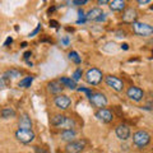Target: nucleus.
<instances>
[{
	"label": "nucleus",
	"mask_w": 153,
	"mask_h": 153,
	"mask_svg": "<svg viewBox=\"0 0 153 153\" xmlns=\"http://www.w3.org/2000/svg\"><path fill=\"white\" fill-rule=\"evenodd\" d=\"M133 142L138 148H144L149 144L151 135L146 130H138L137 133L133 134Z\"/></svg>",
	"instance_id": "obj_1"
},
{
	"label": "nucleus",
	"mask_w": 153,
	"mask_h": 153,
	"mask_svg": "<svg viewBox=\"0 0 153 153\" xmlns=\"http://www.w3.org/2000/svg\"><path fill=\"white\" fill-rule=\"evenodd\" d=\"M133 31L135 35L138 36H143V37H148L153 33V27L148 23H143V22H134L133 23Z\"/></svg>",
	"instance_id": "obj_2"
},
{
	"label": "nucleus",
	"mask_w": 153,
	"mask_h": 153,
	"mask_svg": "<svg viewBox=\"0 0 153 153\" xmlns=\"http://www.w3.org/2000/svg\"><path fill=\"white\" fill-rule=\"evenodd\" d=\"M102 78H103L102 71L97 68H92L85 73V80H87L88 84H92V85L100 84L102 82Z\"/></svg>",
	"instance_id": "obj_3"
},
{
	"label": "nucleus",
	"mask_w": 153,
	"mask_h": 153,
	"mask_svg": "<svg viewBox=\"0 0 153 153\" xmlns=\"http://www.w3.org/2000/svg\"><path fill=\"white\" fill-rule=\"evenodd\" d=\"M35 133L32 130H21V129H18L16 131V138L17 140H19L21 143H25V144H28V143L33 142L35 139Z\"/></svg>",
	"instance_id": "obj_4"
},
{
	"label": "nucleus",
	"mask_w": 153,
	"mask_h": 153,
	"mask_svg": "<svg viewBox=\"0 0 153 153\" xmlns=\"http://www.w3.org/2000/svg\"><path fill=\"white\" fill-rule=\"evenodd\" d=\"M89 102L93 105L94 107H98V108H102L107 105V98L103 93H100V92H96L92 93V96L89 97Z\"/></svg>",
	"instance_id": "obj_5"
},
{
	"label": "nucleus",
	"mask_w": 153,
	"mask_h": 153,
	"mask_svg": "<svg viewBox=\"0 0 153 153\" xmlns=\"http://www.w3.org/2000/svg\"><path fill=\"white\" fill-rule=\"evenodd\" d=\"M85 147V140H73L69 142L68 144L65 146V151L68 153H80Z\"/></svg>",
	"instance_id": "obj_6"
},
{
	"label": "nucleus",
	"mask_w": 153,
	"mask_h": 153,
	"mask_svg": "<svg viewBox=\"0 0 153 153\" xmlns=\"http://www.w3.org/2000/svg\"><path fill=\"white\" fill-rule=\"evenodd\" d=\"M105 80H106V83H107L108 87H111L114 91H116V92H121V91L124 89V83H123V80L119 79V78H116V76H114V75H107Z\"/></svg>",
	"instance_id": "obj_7"
},
{
	"label": "nucleus",
	"mask_w": 153,
	"mask_h": 153,
	"mask_svg": "<svg viewBox=\"0 0 153 153\" xmlns=\"http://www.w3.org/2000/svg\"><path fill=\"white\" fill-rule=\"evenodd\" d=\"M126 96L133 101H137L139 102L144 98V91L139 87H130L128 91H126Z\"/></svg>",
	"instance_id": "obj_8"
},
{
	"label": "nucleus",
	"mask_w": 153,
	"mask_h": 153,
	"mask_svg": "<svg viewBox=\"0 0 153 153\" xmlns=\"http://www.w3.org/2000/svg\"><path fill=\"white\" fill-rule=\"evenodd\" d=\"M94 116L102 123H110V121H112V119H114V114L107 108H98L97 111H96Z\"/></svg>",
	"instance_id": "obj_9"
},
{
	"label": "nucleus",
	"mask_w": 153,
	"mask_h": 153,
	"mask_svg": "<svg viewBox=\"0 0 153 153\" xmlns=\"http://www.w3.org/2000/svg\"><path fill=\"white\" fill-rule=\"evenodd\" d=\"M55 106L57 108H60V110H66L69 106H70V103H71V100L68 97V96H65V94H57L56 97H55Z\"/></svg>",
	"instance_id": "obj_10"
},
{
	"label": "nucleus",
	"mask_w": 153,
	"mask_h": 153,
	"mask_svg": "<svg viewBox=\"0 0 153 153\" xmlns=\"http://www.w3.org/2000/svg\"><path fill=\"white\" fill-rule=\"evenodd\" d=\"M137 18H138V12L134 8L125 9V12L123 14V21L125 23H131L133 25L134 22H137Z\"/></svg>",
	"instance_id": "obj_11"
},
{
	"label": "nucleus",
	"mask_w": 153,
	"mask_h": 153,
	"mask_svg": "<svg viewBox=\"0 0 153 153\" xmlns=\"http://www.w3.org/2000/svg\"><path fill=\"white\" fill-rule=\"evenodd\" d=\"M18 126L21 130H32V120L27 114L21 115L18 120Z\"/></svg>",
	"instance_id": "obj_12"
},
{
	"label": "nucleus",
	"mask_w": 153,
	"mask_h": 153,
	"mask_svg": "<svg viewBox=\"0 0 153 153\" xmlns=\"http://www.w3.org/2000/svg\"><path fill=\"white\" fill-rule=\"evenodd\" d=\"M115 133H116V135H117L119 139H121V140H126L128 138L130 137V129H129L128 125H124V124L117 125Z\"/></svg>",
	"instance_id": "obj_13"
},
{
	"label": "nucleus",
	"mask_w": 153,
	"mask_h": 153,
	"mask_svg": "<svg viewBox=\"0 0 153 153\" xmlns=\"http://www.w3.org/2000/svg\"><path fill=\"white\" fill-rule=\"evenodd\" d=\"M47 87H49L50 92L54 93V94H59L60 92H63V89H64V85L61 84L59 80H52V82H50L47 84Z\"/></svg>",
	"instance_id": "obj_14"
},
{
	"label": "nucleus",
	"mask_w": 153,
	"mask_h": 153,
	"mask_svg": "<svg viewBox=\"0 0 153 153\" xmlns=\"http://www.w3.org/2000/svg\"><path fill=\"white\" fill-rule=\"evenodd\" d=\"M110 4V8H111V10H123V9H125L126 7V3L124 1V0H112V1H108Z\"/></svg>",
	"instance_id": "obj_15"
},
{
	"label": "nucleus",
	"mask_w": 153,
	"mask_h": 153,
	"mask_svg": "<svg viewBox=\"0 0 153 153\" xmlns=\"http://www.w3.org/2000/svg\"><path fill=\"white\" fill-rule=\"evenodd\" d=\"M103 12H102V9L101 8H93V9H91V10L85 14V19H89V21H96L100 16H101Z\"/></svg>",
	"instance_id": "obj_16"
},
{
	"label": "nucleus",
	"mask_w": 153,
	"mask_h": 153,
	"mask_svg": "<svg viewBox=\"0 0 153 153\" xmlns=\"http://www.w3.org/2000/svg\"><path fill=\"white\" fill-rule=\"evenodd\" d=\"M59 82L64 85V88H69V89H76V83L74 82L71 78H65V76H61L59 79Z\"/></svg>",
	"instance_id": "obj_17"
},
{
	"label": "nucleus",
	"mask_w": 153,
	"mask_h": 153,
	"mask_svg": "<svg viewBox=\"0 0 153 153\" xmlns=\"http://www.w3.org/2000/svg\"><path fill=\"white\" fill-rule=\"evenodd\" d=\"M65 117H66V116H64V115H61V114L54 115V116L51 117V125H52V126H55V128H60V126H61V124L64 123Z\"/></svg>",
	"instance_id": "obj_18"
},
{
	"label": "nucleus",
	"mask_w": 153,
	"mask_h": 153,
	"mask_svg": "<svg viewBox=\"0 0 153 153\" xmlns=\"http://www.w3.org/2000/svg\"><path fill=\"white\" fill-rule=\"evenodd\" d=\"M75 138V131L71 129V130H63V133H61V140L64 142H73Z\"/></svg>",
	"instance_id": "obj_19"
},
{
	"label": "nucleus",
	"mask_w": 153,
	"mask_h": 153,
	"mask_svg": "<svg viewBox=\"0 0 153 153\" xmlns=\"http://www.w3.org/2000/svg\"><path fill=\"white\" fill-rule=\"evenodd\" d=\"M74 125H75V123H74L73 119H70V117H65L64 123L61 124V126H60L59 129H63V130H71V129L74 128Z\"/></svg>",
	"instance_id": "obj_20"
},
{
	"label": "nucleus",
	"mask_w": 153,
	"mask_h": 153,
	"mask_svg": "<svg viewBox=\"0 0 153 153\" xmlns=\"http://www.w3.org/2000/svg\"><path fill=\"white\" fill-rule=\"evenodd\" d=\"M16 116V111L12 107H5L1 110V117L3 119H9V117H14Z\"/></svg>",
	"instance_id": "obj_21"
},
{
	"label": "nucleus",
	"mask_w": 153,
	"mask_h": 153,
	"mask_svg": "<svg viewBox=\"0 0 153 153\" xmlns=\"http://www.w3.org/2000/svg\"><path fill=\"white\" fill-rule=\"evenodd\" d=\"M32 82H33V76H26V78H23L21 82H19V87L21 88H28V87H31Z\"/></svg>",
	"instance_id": "obj_22"
},
{
	"label": "nucleus",
	"mask_w": 153,
	"mask_h": 153,
	"mask_svg": "<svg viewBox=\"0 0 153 153\" xmlns=\"http://www.w3.org/2000/svg\"><path fill=\"white\" fill-rule=\"evenodd\" d=\"M69 59L71 61H74L75 64H80V63H82V59H80V56L78 55V52H76V51H70L69 52Z\"/></svg>",
	"instance_id": "obj_23"
},
{
	"label": "nucleus",
	"mask_w": 153,
	"mask_h": 153,
	"mask_svg": "<svg viewBox=\"0 0 153 153\" xmlns=\"http://www.w3.org/2000/svg\"><path fill=\"white\" fill-rule=\"evenodd\" d=\"M21 75H22V74H21V71H18V70H16V69H12V70L7 71L4 76H7V78L9 79L10 76H12V78H18V76H21Z\"/></svg>",
	"instance_id": "obj_24"
},
{
	"label": "nucleus",
	"mask_w": 153,
	"mask_h": 153,
	"mask_svg": "<svg viewBox=\"0 0 153 153\" xmlns=\"http://www.w3.org/2000/svg\"><path fill=\"white\" fill-rule=\"evenodd\" d=\"M82 74H83L82 69H76V70L74 71V73H73V80H74L75 83L78 82V80H79L80 78H82Z\"/></svg>",
	"instance_id": "obj_25"
},
{
	"label": "nucleus",
	"mask_w": 153,
	"mask_h": 153,
	"mask_svg": "<svg viewBox=\"0 0 153 153\" xmlns=\"http://www.w3.org/2000/svg\"><path fill=\"white\" fill-rule=\"evenodd\" d=\"M76 89H78L79 92H83V93H85V94H87V97H88V98L91 97V96H92V91H91V89H88V88L79 87V88H76Z\"/></svg>",
	"instance_id": "obj_26"
},
{
	"label": "nucleus",
	"mask_w": 153,
	"mask_h": 153,
	"mask_svg": "<svg viewBox=\"0 0 153 153\" xmlns=\"http://www.w3.org/2000/svg\"><path fill=\"white\" fill-rule=\"evenodd\" d=\"M9 83V79L7 78V76H3L1 79H0V88H4V87H7Z\"/></svg>",
	"instance_id": "obj_27"
},
{
	"label": "nucleus",
	"mask_w": 153,
	"mask_h": 153,
	"mask_svg": "<svg viewBox=\"0 0 153 153\" xmlns=\"http://www.w3.org/2000/svg\"><path fill=\"white\" fill-rule=\"evenodd\" d=\"M41 26H42V25H37V27H36L35 30H33V31L30 33V37H33L35 35H37V33L40 32V30H41Z\"/></svg>",
	"instance_id": "obj_28"
},
{
	"label": "nucleus",
	"mask_w": 153,
	"mask_h": 153,
	"mask_svg": "<svg viewBox=\"0 0 153 153\" xmlns=\"http://www.w3.org/2000/svg\"><path fill=\"white\" fill-rule=\"evenodd\" d=\"M71 4H74V5H84V4H87V0H73Z\"/></svg>",
	"instance_id": "obj_29"
},
{
	"label": "nucleus",
	"mask_w": 153,
	"mask_h": 153,
	"mask_svg": "<svg viewBox=\"0 0 153 153\" xmlns=\"http://www.w3.org/2000/svg\"><path fill=\"white\" fill-rule=\"evenodd\" d=\"M105 19H106V14L102 13L101 16H100L97 19H96V22H102V21H105Z\"/></svg>",
	"instance_id": "obj_30"
},
{
	"label": "nucleus",
	"mask_w": 153,
	"mask_h": 153,
	"mask_svg": "<svg viewBox=\"0 0 153 153\" xmlns=\"http://www.w3.org/2000/svg\"><path fill=\"white\" fill-rule=\"evenodd\" d=\"M12 42H13V38H12V37H8V38H7V41L4 42V46H7V47H8L9 45H12Z\"/></svg>",
	"instance_id": "obj_31"
},
{
	"label": "nucleus",
	"mask_w": 153,
	"mask_h": 153,
	"mask_svg": "<svg viewBox=\"0 0 153 153\" xmlns=\"http://www.w3.org/2000/svg\"><path fill=\"white\" fill-rule=\"evenodd\" d=\"M50 26L54 27V28H57V27H59V23H57L56 21H54V19H51V21H50Z\"/></svg>",
	"instance_id": "obj_32"
},
{
	"label": "nucleus",
	"mask_w": 153,
	"mask_h": 153,
	"mask_svg": "<svg viewBox=\"0 0 153 153\" xmlns=\"http://www.w3.org/2000/svg\"><path fill=\"white\" fill-rule=\"evenodd\" d=\"M23 56H25V59H26V60H28V59H30V56H31V51H26Z\"/></svg>",
	"instance_id": "obj_33"
},
{
	"label": "nucleus",
	"mask_w": 153,
	"mask_h": 153,
	"mask_svg": "<svg viewBox=\"0 0 153 153\" xmlns=\"http://www.w3.org/2000/svg\"><path fill=\"white\" fill-rule=\"evenodd\" d=\"M151 0H138V4H149Z\"/></svg>",
	"instance_id": "obj_34"
},
{
	"label": "nucleus",
	"mask_w": 153,
	"mask_h": 153,
	"mask_svg": "<svg viewBox=\"0 0 153 153\" xmlns=\"http://www.w3.org/2000/svg\"><path fill=\"white\" fill-rule=\"evenodd\" d=\"M61 42H63L64 45H68V44H69V38H68V37H64L63 40H61Z\"/></svg>",
	"instance_id": "obj_35"
},
{
	"label": "nucleus",
	"mask_w": 153,
	"mask_h": 153,
	"mask_svg": "<svg viewBox=\"0 0 153 153\" xmlns=\"http://www.w3.org/2000/svg\"><path fill=\"white\" fill-rule=\"evenodd\" d=\"M35 151H36L37 153H46L44 149H40V147H35Z\"/></svg>",
	"instance_id": "obj_36"
},
{
	"label": "nucleus",
	"mask_w": 153,
	"mask_h": 153,
	"mask_svg": "<svg viewBox=\"0 0 153 153\" xmlns=\"http://www.w3.org/2000/svg\"><path fill=\"white\" fill-rule=\"evenodd\" d=\"M98 4L100 5H102V4H108L107 0H98Z\"/></svg>",
	"instance_id": "obj_37"
},
{
	"label": "nucleus",
	"mask_w": 153,
	"mask_h": 153,
	"mask_svg": "<svg viewBox=\"0 0 153 153\" xmlns=\"http://www.w3.org/2000/svg\"><path fill=\"white\" fill-rule=\"evenodd\" d=\"M121 49H123V50H128V49H129V45H128V44H123V45H121Z\"/></svg>",
	"instance_id": "obj_38"
},
{
	"label": "nucleus",
	"mask_w": 153,
	"mask_h": 153,
	"mask_svg": "<svg viewBox=\"0 0 153 153\" xmlns=\"http://www.w3.org/2000/svg\"><path fill=\"white\" fill-rule=\"evenodd\" d=\"M27 46V42H23V44H22V46L21 47H26Z\"/></svg>",
	"instance_id": "obj_39"
}]
</instances>
